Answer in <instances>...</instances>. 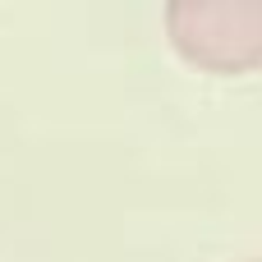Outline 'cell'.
<instances>
[{
    "label": "cell",
    "instance_id": "6da1fadb",
    "mask_svg": "<svg viewBox=\"0 0 262 262\" xmlns=\"http://www.w3.org/2000/svg\"><path fill=\"white\" fill-rule=\"evenodd\" d=\"M166 32L180 60L207 74L262 69V0H180L166 5Z\"/></svg>",
    "mask_w": 262,
    "mask_h": 262
},
{
    "label": "cell",
    "instance_id": "7a4b0ae2",
    "mask_svg": "<svg viewBox=\"0 0 262 262\" xmlns=\"http://www.w3.org/2000/svg\"><path fill=\"white\" fill-rule=\"evenodd\" d=\"M249 262H262V258H249Z\"/></svg>",
    "mask_w": 262,
    "mask_h": 262
}]
</instances>
